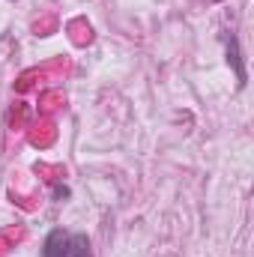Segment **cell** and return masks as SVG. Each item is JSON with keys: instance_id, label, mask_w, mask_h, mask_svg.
<instances>
[{"instance_id": "cell-1", "label": "cell", "mask_w": 254, "mask_h": 257, "mask_svg": "<svg viewBox=\"0 0 254 257\" xmlns=\"http://www.w3.org/2000/svg\"><path fill=\"white\" fill-rule=\"evenodd\" d=\"M42 257H93V248L87 233H69L63 227H54L42 242Z\"/></svg>"}, {"instance_id": "cell-2", "label": "cell", "mask_w": 254, "mask_h": 257, "mask_svg": "<svg viewBox=\"0 0 254 257\" xmlns=\"http://www.w3.org/2000/svg\"><path fill=\"white\" fill-rule=\"evenodd\" d=\"M227 60L233 63V69H236V84L242 87V84H245V69H242V57H239V45H236V39H233V36L227 39Z\"/></svg>"}]
</instances>
